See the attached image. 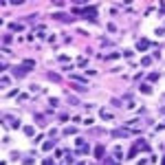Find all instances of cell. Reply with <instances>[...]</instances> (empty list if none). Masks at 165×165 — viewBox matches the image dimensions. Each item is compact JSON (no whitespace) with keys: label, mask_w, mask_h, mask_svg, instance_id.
I'll use <instances>...</instances> for the list:
<instances>
[{"label":"cell","mask_w":165,"mask_h":165,"mask_svg":"<svg viewBox=\"0 0 165 165\" xmlns=\"http://www.w3.org/2000/svg\"><path fill=\"white\" fill-rule=\"evenodd\" d=\"M150 46V42H145V40H141V42H139V51H143V49H148Z\"/></svg>","instance_id":"6da1fadb"},{"label":"cell","mask_w":165,"mask_h":165,"mask_svg":"<svg viewBox=\"0 0 165 165\" xmlns=\"http://www.w3.org/2000/svg\"><path fill=\"white\" fill-rule=\"evenodd\" d=\"M134 156H137V148H132L130 152H128V159H134Z\"/></svg>","instance_id":"7a4b0ae2"}]
</instances>
